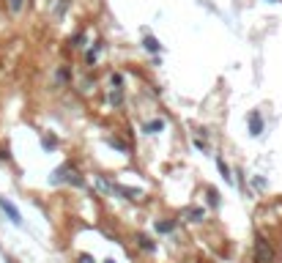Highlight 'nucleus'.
<instances>
[{
    "mask_svg": "<svg viewBox=\"0 0 282 263\" xmlns=\"http://www.w3.org/2000/svg\"><path fill=\"white\" fill-rule=\"evenodd\" d=\"M8 263H17V261H8Z\"/></svg>",
    "mask_w": 282,
    "mask_h": 263,
    "instance_id": "f3484780",
    "label": "nucleus"
},
{
    "mask_svg": "<svg viewBox=\"0 0 282 263\" xmlns=\"http://www.w3.org/2000/svg\"><path fill=\"white\" fill-rule=\"evenodd\" d=\"M217 167H219V170H222V175H225V181H230V170H227V165H225V162H222V159H217Z\"/></svg>",
    "mask_w": 282,
    "mask_h": 263,
    "instance_id": "9b49d317",
    "label": "nucleus"
},
{
    "mask_svg": "<svg viewBox=\"0 0 282 263\" xmlns=\"http://www.w3.org/2000/svg\"><path fill=\"white\" fill-rule=\"evenodd\" d=\"M249 134H263V115L260 112H249Z\"/></svg>",
    "mask_w": 282,
    "mask_h": 263,
    "instance_id": "20e7f679",
    "label": "nucleus"
},
{
    "mask_svg": "<svg viewBox=\"0 0 282 263\" xmlns=\"http://www.w3.org/2000/svg\"><path fill=\"white\" fill-rule=\"evenodd\" d=\"M145 49H151V52H159V42L153 36H145Z\"/></svg>",
    "mask_w": 282,
    "mask_h": 263,
    "instance_id": "1a4fd4ad",
    "label": "nucleus"
},
{
    "mask_svg": "<svg viewBox=\"0 0 282 263\" xmlns=\"http://www.w3.org/2000/svg\"><path fill=\"white\" fill-rule=\"evenodd\" d=\"M208 206H214V208H219V192L217 189H208Z\"/></svg>",
    "mask_w": 282,
    "mask_h": 263,
    "instance_id": "6e6552de",
    "label": "nucleus"
},
{
    "mask_svg": "<svg viewBox=\"0 0 282 263\" xmlns=\"http://www.w3.org/2000/svg\"><path fill=\"white\" fill-rule=\"evenodd\" d=\"M186 217H192L195 222H200V217H203V211H200V208H189V211H186Z\"/></svg>",
    "mask_w": 282,
    "mask_h": 263,
    "instance_id": "f8f14e48",
    "label": "nucleus"
},
{
    "mask_svg": "<svg viewBox=\"0 0 282 263\" xmlns=\"http://www.w3.org/2000/svg\"><path fill=\"white\" fill-rule=\"evenodd\" d=\"M22 6H25V0H8V8H11V11H22Z\"/></svg>",
    "mask_w": 282,
    "mask_h": 263,
    "instance_id": "9d476101",
    "label": "nucleus"
},
{
    "mask_svg": "<svg viewBox=\"0 0 282 263\" xmlns=\"http://www.w3.org/2000/svg\"><path fill=\"white\" fill-rule=\"evenodd\" d=\"M137 247L145 249V252H156V241H153V239H148L145 233H137Z\"/></svg>",
    "mask_w": 282,
    "mask_h": 263,
    "instance_id": "39448f33",
    "label": "nucleus"
},
{
    "mask_svg": "<svg viewBox=\"0 0 282 263\" xmlns=\"http://www.w3.org/2000/svg\"><path fill=\"white\" fill-rule=\"evenodd\" d=\"M0 208H3V214H6L8 219L14 222V225H22V214H20V208H17L14 203L8 200V197H0Z\"/></svg>",
    "mask_w": 282,
    "mask_h": 263,
    "instance_id": "7ed1b4c3",
    "label": "nucleus"
},
{
    "mask_svg": "<svg viewBox=\"0 0 282 263\" xmlns=\"http://www.w3.org/2000/svg\"><path fill=\"white\" fill-rule=\"evenodd\" d=\"M143 129L151 132V134H153V132H162V129H165V121H151V124H145Z\"/></svg>",
    "mask_w": 282,
    "mask_h": 263,
    "instance_id": "0eeeda50",
    "label": "nucleus"
},
{
    "mask_svg": "<svg viewBox=\"0 0 282 263\" xmlns=\"http://www.w3.org/2000/svg\"><path fill=\"white\" fill-rule=\"evenodd\" d=\"M58 80H63V83H66V80H69V69H61V71H58Z\"/></svg>",
    "mask_w": 282,
    "mask_h": 263,
    "instance_id": "2eb2a0df",
    "label": "nucleus"
},
{
    "mask_svg": "<svg viewBox=\"0 0 282 263\" xmlns=\"http://www.w3.org/2000/svg\"><path fill=\"white\" fill-rule=\"evenodd\" d=\"M255 261L258 263H274V249L268 247V241L263 236L255 239Z\"/></svg>",
    "mask_w": 282,
    "mask_h": 263,
    "instance_id": "f03ea898",
    "label": "nucleus"
},
{
    "mask_svg": "<svg viewBox=\"0 0 282 263\" xmlns=\"http://www.w3.org/2000/svg\"><path fill=\"white\" fill-rule=\"evenodd\" d=\"M55 146H58V143H55V137H44V148H49V151H52Z\"/></svg>",
    "mask_w": 282,
    "mask_h": 263,
    "instance_id": "ddd939ff",
    "label": "nucleus"
},
{
    "mask_svg": "<svg viewBox=\"0 0 282 263\" xmlns=\"http://www.w3.org/2000/svg\"><path fill=\"white\" fill-rule=\"evenodd\" d=\"M104 263H115V261H104Z\"/></svg>",
    "mask_w": 282,
    "mask_h": 263,
    "instance_id": "dca6fc26",
    "label": "nucleus"
},
{
    "mask_svg": "<svg viewBox=\"0 0 282 263\" xmlns=\"http://www.w3.org/2000/svg\"><path fill=\"white\" fill-rule=\"evenodd\" d=\"M49 184H71V187H83L85 181H83V175L77 173L71 165H61L52 173V178H49Z\"/></svg>",
    "mask_w": 282,
    "mask_h": 263,
    "instance_id": "f257e3e1",
    "label": "nucleus"
},
{
    "mask_svg": "<svg viewBox=\"0 0 282 263\" xmlns=\"http://www.w3.org/2000/svg\"><path fill=\"white\" fill-rule=\"evenodd\" d=\"M156 230H159V233H173V230H175V219H159Z\"/></svg>",
    "mask_w": 282,
    "mask_h": 263,
    "instance_id": "423d86ee",
    "label": "nucleus"
},
{
    "mask_svg": "<svg viewBox=\"0 0 282 263\" xmlns=\"http://www.w3.org/2000/svg\"><path fill=\"white\" fill-rule=\"evenodd\" d=\"M77 263H93V255H88V252H85V255H80V261Z\"/></svg>",
    "mask_w": 282,
    "mask_h": 263,
    "instance_id": "4468645a",
    "label": "nucleus"
}]
</instances>
